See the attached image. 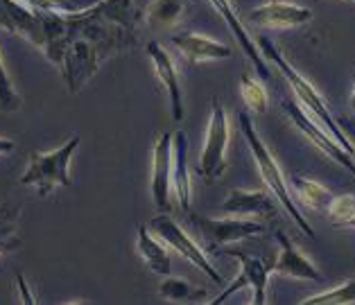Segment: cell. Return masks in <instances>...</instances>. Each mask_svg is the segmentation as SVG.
I'll return each instance as SVG.
<instances>
[{
    "label": "cell",
    "instance_id": "obj_1",
    "mask_svg": "<svg viewBox=\"0 0 355 305\" xmlns=\"http://www.w3.org/2000/svg\"><path fill=\"white\" fill-rule=\"evenodd\" d=\"M134 0H100L86 12L64 14V34L55 64L62 66L71 93L91 80L107 57L136 43Z\"/></svg>",
    "mask_w": 355,
    "mask_h": 305
},
{
    "label": "cell",
    "instance_id": "obj_2",
    "mask_svg": "<svg viewBox=\"0 0 355 305\" xmlns=\"http://www.w3.org/2000/svg\"><path fill=\"white\" fill-rule=\"evenodd\" d=\"M258 48H261V52H263V57L270 61V64H274L279 71L285 75V80H288V84H290V89H292V93H294V98L299 100V104L303 109H306L310 116H313L319 125H324L328 132H331L333 136H335V141L340 143L346 152H349L351 156H355V147H353V143L349 141V136L344 134V129L340 127V122H337V118L333 116L331 111H328V107H326V102H324V98L319 95L317 91H315V86L310 84L306 77H303L301 73H297L294 68L288 64V61L283 59V55L279 50H276V46L274 43L267 39V37H261L258 39Z\"/></svg>",
    "mask_w": 355,
    "mask_h": 305
},
{
    "label": "cell",
    "instance_id": "obj_3",
    "mask_svg": "<svg viewBox=\"0 0 355 305\" xmlns=\"http://www.w3.org/2000/svg\"><path fill=\"white\" fill-rule=\"evenodd\" d=\"M238 122H240L242 134H245V138H247V145H249V150H251V156H254V161L258 165V172H261L263 181L267 183V188L272 190L274 197L279 199L281 206L285 208V211H288V215L292 217L294 222H297L299 229L306 233L308 238H315L313 226H310V222L306 220V217H303V213L297 208V204L292 202L290 186H288V181H285V174L281 172L279 163L274 161L272 152L267 150V145L261 141V136L256 134L254 122L249 120V116H247L245 111L238 113Z\"/></svg>",
    "mask_w": 355,
    "mask_h": 305
},
{
    "label": "cell",
    "instance_id": "obj_4",
    "mask_svg": "<svg viewBox=\"0 0 355 305\" xmlns=\"http://www.w3.org/2000/svg\"><path fill=\"white\" fill-rule=\"evenodd\" d=\"M77 147H80V136H73L66 145L57 147L53 152H32L30 168L21 177V183L23 186H37L41 197L53 195L57 186L71 188L73 179L71 172H68V165H71Z\"/></svg>",
    "mask_w": 355,
    "mask_h": 305
},
{
    "label": "cell",
    "instance_id": "obj_5",
    "mask_svg": "<svg viewBox=\"0 0 355 305\" xmlns=\"http://www.w3.org/2000/svg\"><path fill=\"white\" fill-rule=\"evenodd\" d=\"M227 147H229V118L222 102H213L209 129H206L202 156H199V174L206 183L220 181L227 172Z\"/></svg>",
    "mask_w": 355,
    "mask_h": 305
},
{
    "label": "cell",
    "instance_id": "obj_6",
    "mask_svg": "<svg viewBox=\"0 0 355 305\" xmlns=\"http://www.w3.org/2000/svg\"><path fill=\"white\" fill-rule=\"evenodd\" d=\"M283 109L285 113L290 116L292 120V125L299 129V132L308 138L310 143H313L315 147L322 154H326L328 159L335 161V163H340L344 170H349L353 177H355V156H351L349 152L344 150V147L335 141V136L328 132V129L324 125H319V122L310 116V113L306 111L299 104V100H288V102H283Z\"/></svg>",
    "mask_w": 355,
    "mask_h": 305
},
{
    "label": "cell",
    "instance_id": "obj_7",
    "mask_svg": "<svg viewBox=\"0 0 355 305\" xmlns=\"http://www.w3.org/2000/svg\"><path fill=\"white\" fill-rule=\"evenodd\" d=\"M195 229L202 233L206 247L211 251L224 247V244L240 242L247 238H256V235H265L267 226L263 222H254L249 217H222V220H213V217L202 215H188Z\"/></svg>",
    "mask_w": 355,
    "mask_h": 305
},
{
    "label": "cell",
    "instance_id": "obj_8",
    "mask_svg": "<svg viewBox=\"0 0 355 305\" xmlns=\"http://www.w3.org/2000/svg\"><path fill=\"white\" fill-rule=\"evenodd\" d=\"M150 226H152V231L157 233L170 249H175L181 258H186L188 263H193L197 269H202V272L209 276L213 283H218V285L224 283L222 276L218 274V269H215L211 265V260L206 258L202 247H199V244L193 238H190V235L184 229H181V226L175 220H172V217H168L166 213H161V215L154 217Z\"/></svg>",
    "mask_w": 355,
    "mask_h": 305
},
{
    "label": "cell",
    "instance_id": "obj_9",
    "mask_svg": "<svg viewBox=\"0 0 355 305\" xmlns=\"http://www.w3.org/2000/svg\"><path fill=\"white\" fill-rule=\"evenodd\" d=\"M224 254L238 260L240 274H238L236 281H233L220 296H215V301H211V303L220 305V303L227 301L231 294L245 290V287H251V290H254V303L265 305L267 303V278H270V274H272V265H267L265 260L256 258V256H249V254H245V251H238V249H224Z\"/></svg>",
    "mask_w": 355,
    "mask_h": 305
},
{
    "label": "cell",
    "instance_id": "obj_10",
    "mask_svg": "<svg viewBox=\"0 0 355 305\" xmlns=\"http://www.w3.org/2000/svg\"><path fill=\"white\" fill-rule=\"evenodd\" d=\"M172 143L175 134H161L154 145L152 159V199L159 213L172 211L175 193H172Z\"/></svg>",
    "mask_w": 355,
    "mask_h": 305
},
{
    "label": "cell",
    "instance_id": "obj_11",
    "mask_svg": "<svg viewBox=\"0 0 355 305\" xmlns=\"http://www.w3.org/2000/svg\"><path fill=\"white\" fill-rule=\"evenodd\" d=\"M249 21L261 28H272V30H288V28H299V25L313 21V12L308 7L285 3V0H272L261 7H256L249 14Z\"/></svg>",
    "mask_w": 355,
    "mask_h": 305
},
{
    "label": "cell",
    "instance_id": "obj_12",
    "mask_svg": "<svg viewBox=\"0 0 355 305\" xmlns=\"http://www.w3.org/2000/svg\"><path fill=\"white\" fill-rule=\"evenodd\" d=\"M145 52H147V57L152 59L154 71H157L161 84L166 86V91H168L172 120H181V118H184V95H181V82H179V73H177L175 59H172L170 52L163 46H159L157 41L147 43Z\"/></svg>",
    "mask_w": 355,
    "mask_h": 305
},
{
    "label": "cell",
    "instance_id": "obj_13",
    "mask_svg": "<svg viewBox=\"0 0 355 305\" xmlns=\"http://www.w3.org/2000/svg\"><path fill=\"white\" fill-rule=\"evenodd\" d=\"M222 211L231 217H263V220H274L279 213L276 199L261 190H231L229 197L222 202Z\"/></svg>",
    "mask_w": 355,
    "mask_h": 305
},
{
    "label": "cell",
    "instance_id": "obj_14",
    "mask_svg": "<svg viewBox=\"0 0 355 305\" xmlns=\"http://www.w3.org/2000/svg\"><path fill=\"white\" fill-rule=\"evenodd\" d=\"M276 240L281 244V254L272 263L274 274L288 276V278H299V281H313V283L324 281L322 274L317 272V267L310 263L297 247H294L292 240L283 231H276Z\"/></svg>",
    "mask_w": 355,
    "mask_h": 305
},
{
    "label": "cell",
    "instance_id": "obj_15",
    "mask_svg": "<svg viewBox=\"0 0 355 305\" xmlns=\"http://www.w3.org/2000/svg\"><path fill=\"white\" fill-rule=\"evenodd\" d=\"M211 3H213L215 10H218V14L224 19V23H227V28L231 30V34L236 37V41H238V46L242 48V52H245V55L249 57L251 64H254L256 73L261 75V80L267 82V80L272 77L270 66H267V59L263 57L261 48H256V43L251 41L249 30H245V25L240 23L236 10H233V5L229 3V0H211Z\"/></svg>",
    "mask_w": 355,
    "mask_h": 305
},
{
    "label": "cell",
    "instance_id": "obj_16",
    "mask_svg": "<svg viewBox=\"0 0 355 305\" xmlns=\"http://www.w3.org/2000/svg\"><path fill=\"white\" fill-rule=\"evenodd\" d=\"M172 193L181 211H190L193 181L188 172V138L184 132H177L172 143Z\"/></svg>",
    "mask_w": 355,
    "mask_h": 305
},
{
    "label": "cell",
    "instance_id": "obj_17",
    "mask_svg": "<svg viewBox=\"0 0 355 305\" xmlns=\"http://www.w3.org/2000/svg\"><path fill=\"white\" fill-rule=\"evenodd\" d=\"M172 43L179 48V52L184 55L190 64H199V61H213V59H227L231 57V48L218 43L209 37L195 32H184L172 37Z\"/></svg>",
    "mask_w": 355,
    "mask_h": 305
},
{
    "label": "cell",
    "instance_id": "obj_18",
    "mask_svg": "<svg viewBox=\"0 0 355 305\" xmlns=\"http://www.w3.org/2000/svg\"><path fill=\"white\" fill-rule=\"evenodd\" d=\"M138 254L143 256V260L150 265V269L154 274L168 276L172 272V260L168 254V244L163 242L159 235L154 238L145 226L138 229Z\"/></svg>",
    "mask_w": 355,
    "mask_h": 305
},
{
    "label": "cell",
    "instance_id": "obj_19",
    "mask_svg": "<svg viewBox=\"0 0 355 305\" xmlns=\"http://www.w3.org/2000/svg\"><path fill=\"white\" fill-rule=\"evenodd\" d=\"M188 0H152L145 10V23L157 30H170L188 12Z\"/></svg>",
    "mask_w": 355,
    "mask_h": 305
},
{
    "label": "cell",
    "instance_id": "obj_20",
    "mask_svg": "<svg viewBox=\"0 0 355 305\" xmlns=\"http://www.w3.org/2000/svg\"><path fill=\"white\" fill-rule=\"evenodd\" d=\"M19 217L21 206L0 204V258L21 247L23 238L19 233Z\"/></svg>",
    "mask_w": 355,
    "mask_h": 305
},
{
    "label": "cell",
    "instance_id": "obj_21",
    "mask_svg": "<svg viewBox=\"0 0 355 305\" xmlns=\"http://www.w3.org/2000/svg\"><path fill=\"white\" fill-rule=\"evenodd\" d=\"M292 183V193H297L299 202L303 206L313 208V211H322V208H328V204H331V193L322 186V183H317L313 179L308 177H292L290 179Z\"/></svg>",
    "mask_w": 355,
    "mask_h": 305
},
{
    "label": "cell",
    "instance_id": "obj_22",
    "mask_svg": "<svg viewBox=\"0 0 355 305\" xmlns=\"http://www.w3.org/2000/svg\"><path fill=\"white\" fill-rule=\"evenodd\" d=\"M159 294L168 301L186 303V301H202V299H206L209 292L202 290V287L190 285L188 281H184V278H166V281L159 285Z\"/></svg>",
    "mask_w": 355,
    "mask_h": 305
},
{
    "label": "cell",
    "instance_id": "obj_23",
    "mask_svg": "<svg viewBox=\"0 0 355 305\" xmlns=\"http://www.w3.org/2000/svg\"><path fill=\"white\" fill-rule=\"evenodd\" d=\"M346 303H355V278L333 287V290H326L322 294H315L310 299L301 301V305H346Z\"/></svg>",
    "mask_w": 355,
    "mask_h": 305
},
{
    "label": "cell",
    "instance_id": "obj_24",
    "mask_svg": "<svg viewBox=\"0 0 355 305\" xmlns=\"http://www.w3.org/2000/svg\"><path fill=\"white\" fill-rule=\"evenodd\" d=\"M240 93H242V100H245V104L254 113H261V116H263V113L267 111V91L258 80H254V77H249V75H242Z\"/></svg>",
    "mask_w": 355,
    "mask_h": 305
},
{
    "label": "cell",
    "instance_id": "obj_25",
    "mask_svg": "<svg viewBox=\"0 0 355 305\" xmlns=\"http://www.w3.org/2000/svg\"><path fill=\"white\" fill-rule=\"evenodd\" d=\"M21 104H23L21 95L16 93L14 84H12V77L5 68V61H3V57H0V109L12 113L16 109H21Z\"/></svg>",
    "mask_w": 355,
    "mask_h": 305
},
{
    "label": "cell",
    "instance_id": "obj_26",
    "mask_svg": "<svg viewBox=\"0 0 355 305\" xmlns=\"http://www.w3.org/2000/svg\"><path fill=\"white\" fill-rule=\"evenodd\" d=\"M328 220L335 226H344L349 220L355 217V197L353 195H342L337 199H331L328 204Z\"/></svg>",
    "mask_w": 355,
    "mask_h": 305
},
{
    "label": "cell",
    "instance_id": "obj_27",
    "mask_svg": "<svg viewBox=\"0 0 355 305\" xmlns=\"http://www.w3.org/2000/svg\"><path fill=\"white\" fill-rule=\"evenodd\" d=\"M16 281H19V290H21V299H23V303H30V305L37 303V299H34L32 292L28 290V283H25L23 274H16Z\"/></svg>",
    "mask_w": 355,
    "mask_h": 305
},
{
    "label": "cell",
    "instance_id": "obj_28",
    "mask_svg": "<svg viewBox=\"0 0 355 305\" xmlns=\"http://www.w3.org/2000/svg\"><path fill=\"white\" fill-rule=\"evenodd\" d=\"M337 122H340V127L344 129V134L349 136V141L355 147V120H351V118H337Z\"/></svg>",
    "mask_w": 355,
    "mask_h": 305
},
{
    "label": "cell",
    "instance_id": "obj_29",
    "mask_svg": "<svg viewBox=\"0 0 355 305\" xmlns=\"http://www.w3.org/2000/svg\"><path fill=\"white\" fill-rule=\"evenodd\" d=\"M14 147H16V143L12 141V138H3V136H0V156H3V154H10V152L14 150Z\"/></svg>",
    "mask_w": 355,
    "mask_h": 305
},
{
    "label": "cell",
    "instance_id": "obj_30",
    "mask_svg": "<svg viewBox=\"0 0 355 305\" xmlns=\"http://www.w3.org/2000/svg\"><path fill=\"white\" fill-rule=\"evenodd\" d=\"M344 229H353V231H355V217H353V220H349V222L344 224Z\"/></svg>",
    "mask_w": 355,
    "mask_h": 305
},
{
    "label": "cell",
    "instance_id": "obj_31",
    "mask_svg": "<svg viewBox=\"0 0 355 305\" xmlns=\"http://www.w3.org/2000/svg\"><path fill=\"white\" fill-rule=\"evenodd\" d=\"M351 107L355 109V86H353V93H351Z\"/></svg>",
    "mask_w": 355,
    "mask_h": 305
},
{
    "label": "cell",
    "instance_id": "obj_32",
    "mask_svg": "<svg viewBox=\"0 0 355 305\" xmlns=\"http://www.w3.org/2000/svg\"><path fill=\"white\" fill-rule=\"evenodd\" d=\"M351 3H355V0H351Z\"/></svg>",
    "mask_w": 355,
    "mask_h": 305
}]
</instances>
